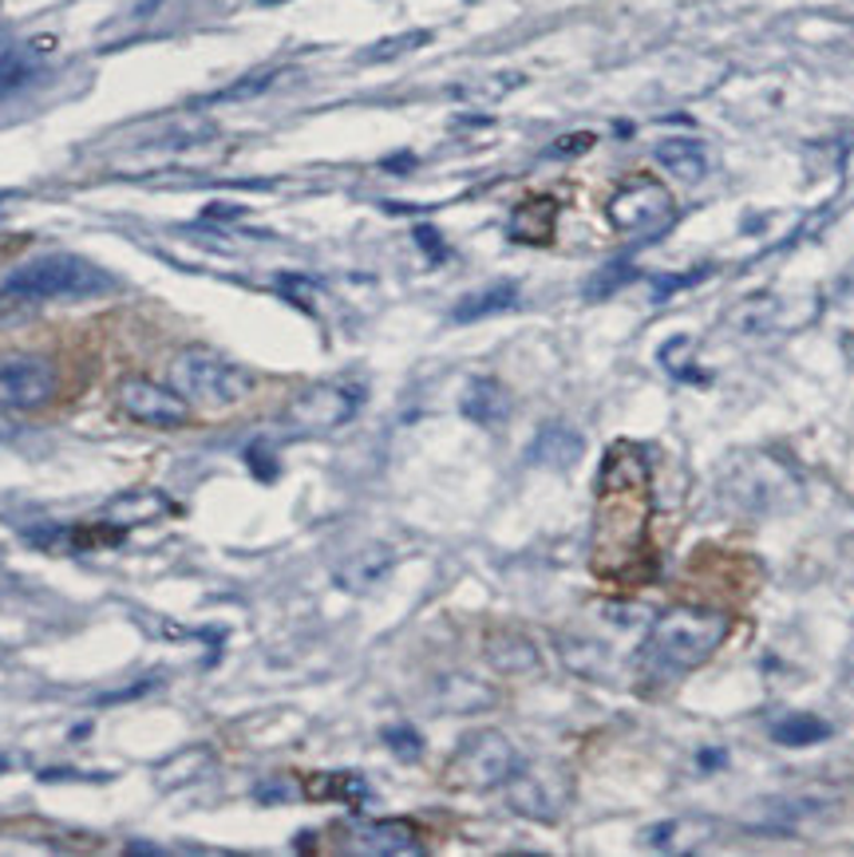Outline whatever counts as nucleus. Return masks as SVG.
Masks as SVG:
<instances>
[{"instance_id":"obj_1","label":"nucleus","mask_w":854,"mask_h":857,"mask_svg":"<svg viewBox=\"0 0 854 857\" xmlns=\"http://www.w3.org/2000/svg\"><path fill=\"white\" fill-rule=\"evenodd\" d=\"M649 462L633 442H613L601 462L598 510H593V573L609 581L641 578L637 565L649 558Z\"/></svg>"},{"instance_id":"obj_2","label":"nucleus","mask_w":854,"mask_h":857,"mask_svg":"<svg viewBox=\"0 0 854 857\" xmlns=\"http://www.w3.org/2000/svg\"><path fill=\"white\" fill-rule=\"evenodd\" d=\"M732 636V613L704 605L664 609L641 644V669L649 676H681L716 656L720 644Z\"/></svg>"},{"instance_id":"obj_3","label":"nucleus","mask_w":854,"mask_h":857,"mask_svg":"<svg viewBox=\"0 0 854 857\" xmlns=\"http://www.w3.org/2000/svg\"><path fill=\"white\" fill-rule=\"evenodd\" d=\"M171 388L202 416H230L254 396V376L210 348H182L171 360Z\"/></svg>"},{"instance_id":"obj_4","label":"nucleus","mask_w":854,"mask_h":857,"mask_svg":"<svg viewBox=\"0 0 854 857\" xmlns=\"http://www.w3.org/2000/svg\"><path fill=\"white\" fill-rule=\"evenodd\" d=\"M4 285L32 300H95L119 289V280L108 269H100L88 257H75V253L32 257L20 269H12V277Z\"/></svg>"},{"instance_id":"obj_5","label":"nucleus","mask_w":854,"mask_h":857,"mask_svg":"<svg viewBox=\"0 0 854 857\" xmlns=\"http://www.w3.org/2000/svg\"><path fill=\"white\" fill-rule=\"evenodd\" d=\"M518 771V751L502 732H475L459 743V751L447 763V786L455 790H495L507 786Z\"/></svg>"},{"instance_id":"obj_6","label":"nucleus","mask_w":854,"mask_h":857,"mask_svg":"<svg viewBox=\"0 0 854 857\" xmlns=\"http://www.w3.org/2000/svg\"><path fill=\"white\" fill-rule=\"evenodd\" d=\"M507 803L515 814L535 822H558L573 803V775L558 763H530L507 778Z\"/></svg>"},{"instance_id":"obj_7","label":"nucleus","mask_w":854,"mask_h":857,"mask_svg":"<svg viewBox=\"0 0 854 857\" xmlns=\"http://www.w3.org/2000/svg\"><path fill=\"white\" fill-rule=\"evenodd\" d=\"M606 217L609 226L621 229V234H637V237H657L673 226L677 206L669 186L657 178H629L626 186L606 202Z\"/></svg>"},{"instance_id":"obj_8","label":"nucleus","mask_w":854,"mask_h":857,"mask_svg":"<svg viewBox=\"0 0 854 857\" xmlns=\"http://www.w3.org/2000/svg\"><path fill=\"white\" fill-rule=\"evenodd\" d=\"M360 388H348V384H313L289 399V407L282 411V427L297 439L301 435H328L360 411Z\"/></svg>"},{"instance_id":"obj_9","label":"nucleus","mask_w":854,"mask_h":857,"mask_svg":"<svg viewBox=\"0 0 854 857\" xmlns=\"http://www.w3.org/2000/svg\"><path fill=\"white\" fill-rule=\"evenodd\" d=\"M724 502L732 510H748V514H772L795 498V482L787 479V470L772 459H755L736 467L720 487Z\"/></svg>"},{"instance_id":"obj_10","label":"nucleus","mask_w":854,"mask_h":857,"mask_svg":"<svg viewBox=\"0 0 854 857\" xmlns=\"http://www.w3.org/2000/svg\"><path fill=\"white\" fill-rule=\"evenodd\" d=\"M60 391V371L48 356H0V411H37Z\"/></svg>"},{"instance_id":"obj_11","label":"nucleus","mask_w":854,"mask_h":857,"mask_svg":"<svg viewBox=\"0 0 854 857\" xmlns=\"http://www.w3.org/2000/svg\"><path fill=\"white\" fill-rule=\"evenodd\" d=\"M115 404L128 419L143 427H159V431H174L191 419V404L174 388H163L146 376H128L115 384Z\"/></svg>"},{"instance_id":"obj_12","label":"nucleus","mask_w":854,"mask_h":857,"mask_svg":"<svg viewBox=\"0 0 854 857\" xmlns=\"http://www.w3.org/2000/svg\"><path fill=\"white\" fill-rule=\"evenodd\" d=\"M337 849L356 857H400L419 854V834L416 826L396 818H376V822H348L337 830Z\"/></svg>"},{"instance_id":"obj_13","label":"nucleus","mask_w":854,"mask_h":857,"mask_svg":"<svg viewBox=\"0 0 854 857\" xmlns=\"http://www.w3.org/2000/svg\"><path fill=\"white\" fill-rule=\"evenodd\" d=\"M712 838H716V822L709 818H664L641 834V846L657 849V854H697Z\"/></svg>"},{"instance_id":"obj_14","label":"nucleus","mask_w":854,"mask_h":857,"mask_svg":"<svg viewBox=\"0 0 854 857\" xmlns=\"http://www.w3.org/2000/svg\"><path fill=\"white\" fill-rule=\"evenodd\" d=\"M586 455V439L570 424H546L527 447V462L542 470H570Z\"/></svg>"},{"instance_id":"obj_15","label":"nucleus","mask_w":854,"mask_h":857,"mask_svg":"<svg viewBox=\"0 0 854 857\" xmlns=\"http://www.w3.org/2000/svg\"><path fill=\"white\" fill-rule=\"evenodd\" d=\"M459 411H464V416L471 419L475 427H487V431H495V427H502L510 419V391L502 388L499 379L479 376V379H471V384L464 388Z\"/></svg>"},{"instance_id":"obj_16","label":"nucleus","mask_w":854,"mask_h":857,"mask_svg":"<svg viewBox=\"0 0 854 857\" xmlns=\"http://www.w3.org/2000/svg\"><path fill=\"white\" fill-rule=\"evenodd\" d=\"M392 561H396V553H392L388 545H380V542L360 545V550L348 553V558L337 565V585L348 589V593H364V589L380 585V581L388 578Z\"/></svg>"},{"instance_id":"obj_17","label":"nucleus","mask_w":854,"mask_h":857,"mask_svg":"<svg viewBox=\"0 0 854 857\" xmlns=\"http://www.w3.org/2000/svg\"><path fill=\"white\" fill-rule=\"evenodd\" d=\"M555 226H558V202L546 198V194H535V198L515 206V214L507 222V234L522 245H546L555 237Z\"/></svg>"},{"instance_id":"obj_18","label":"nucleus","mask_w":854,"mask_h":857,"mask_svg":"<svg viewBox=\"0 0 854 857\" xmlns=\"http://www.w3.org/2000/svg\"><path fill=\"white\" fill-rule=\"evenodd\" d=\"M653 159L681 182H700L709 174V151L700 139H664V143H657Z\"/></svg>"},{"instance_id":"obj_19","label":"nucleus","mask_w":854,"mask_h":857,"mask_svg":"<svg viewBox=\"0 0 854 857\" xmlns=\"http://www.w3.org/2000/svg\"><path fill=\"white\" fill-rule=\"evenodd\" d=\"M515 305H518L515 280H495V285H487V289L467 293V297L451 308V320L455 325H475V320H487V316L507 313V308H515Z\"/></svg>"},{"instance_id":"obj_20","label":"nucleus","mask_w":854,"mask_h":857,"mask_svg":"<svg viewBox=\"0 0 854 857\" xmlns=\"http://www.w3.org/2000/svg\"><path fill=\"white\" fill-rule=\"evenodd\" d=\"M487 660L502 676H522V672L538 669V649L535 641L518 636V632H495V636H487Z\"/></svg>"},{"instance_id":"obj_21","label":"nucleus","mask_w":854,"mask_h":857,"mask_svg":"<svg viewBox=\"0 0 854 857\" xmlns=\"http://www.w3.org/2000/svg\"><path fill=\"white\" fill-rule=\"evenodd\" d=\"M171 510L163 490H128V494H119L115 502L108 506V522L111 526H143V522H155Z\"/></svg>"},{"instance_id":"obj_22","label":"nucleus","mask_w":854,"mask_h":857,"mask_svg":"<svg viewBox=\"0 0 854 857\" xmlns=\"http://www.w3.org/2000/svg\"><path fill=\"white\" fill-rule=\"evenodd\" d=\"M436 700L455 715L467 712H482V707L495 704V692L487 684H479L475 676H444L436 684Z\"/></svg>"},{"instance_id":"obj_23","label":"nucleus","mask_w":854,"mask_h":857,"mask_svg":"<svg viewBox=\"0 0 854 857\" xmlns=\"http://www.w3.org/2000/svg\"><path fill=\"white\" fill-rule=\"evenodd\" d=\"M772 739L780 747H815V743H827L831 739V723L819 720L811 712H795L787 720L772 723Z\"/></svg>"},{"instance_id":"obj_24","label":"nucleus","mask_w":854,"mask_h":857,"mask_svg":"<svg viewBox=\"0 0 854 857\" xmlns=\"http://www.w3.org/2000/svg\"><path fill=\"white\" fill-rule=\"evenodd\" d=\"M424 44H431V32H427V28H411V32H400V37L376 40V44L368 48L360 60L364 63H388V60H400V55L416 52V48H424Z\"/></svg>"},{"instance_id":"obj_25","label":"nucleus","mask_w":854,"mask_h":857,"mask_svg":"<svg viewBox=\"0 0 854 857\" xmlns=\"http://www.w3.org/2000/svg\"><path fill=\"white\" fill-rule=\"evenodd\" d=\"M562 656H566V664H570L573 672H582V676L598 680V676H606L609 672V652L593 641H570V636H566Z\"/></svg>"},{"instance_id":"obj_26","label":"nucleus","mask_w":854,"mask_h":857,"mask_svg":"<svg viewBox=\"0 0 854 857\" xmlns=\"http://www.w3.org/2000/svg\"><path fill=\"white\" fill-rule=\"evenodd\" d=\"M633 277H637V269L626 262V257H618V262L601 265V269L593 273L590 280H586V300H606V297H613V293L626 289V285H629Z\"/></svg>"},{"instance_id":"obj_27","label":"nucleus","mask_w":854,"mask_h":857,"mask_svg":"<svg viewBox=\"0 0 854 857\" xmlns=\"http://www.w3.org/2000/svg\"><path fill=\"white\" fill-rule=\"evenodd\" d=\"M32 75H37V60L28 52H17V48H4L0 52V100L24 88Z\"/></svg>"},{"instance_id":"obj_28","label":"nucleus","mask_w":854,"mask_h":857,"mask_svg":"<svg viewBox=\"0 0 854 857\" xmlns=\"http://www.w3.org/2000/svg\"><path fill=\"white\" fill-rule=\"evenodd\" d=\"M305 795L313 798H345V803H360L368 790H364L360 775H321L305 783Z\"/></svg>"},{"instance_id":"obj_29","label":"nucleus","mask_w":854,"mask_h":857,"mask_svg":"<svg viewBox=\"0 0 854 857\" xmlns=\"http://www.w3.org/2000/svg\"><path fill=\"white\" fill-rule=\"evenodd\" d=\"M37 308H40V300L24 297V293H17V289H9V285H4V289H0V333L28 325V320L37 316Z\"/></svg>"},{"instance_id":"obj_30","label":"nucleus","mask_w":854,"mask_h":857,"mask_svg":"<svg viewBox=\"0 0 854 857\" xmlns=\"http://www.w3.org/2000/svg\"><path fill=\"white\" fill-rule=\"evenodd\" d=\"M380 739L388 743L392 755L404 758V763H416V758L424 755V735H419L416 727H408V723H396V727H384Z\"/></svg>"},{"instance_id":"obj_31","label":"nucleus","mask_w":854,"mask_h":857,"mask_svg":"<svg viewBox=\"0 0 854 857\" xmlns=\"http://www.w3.org/2000/svg\"><path fill=\"white\" fill-rule=\"evenodd\" d=\"M277 80V68H265V72H254L246 75V80H237L230 83V88H222L218 95H210V103H237V100H254V95H262L270 83Z\"/></svg>"},{"instance_id":"obj_32","label":"nucleus","mask_w":854,"mask_h":857,"mask_svg":"<svg viewBox=\"0 0 854 857\" xmlns=\"http://www.w3.org/2000/svg\"><path fill=\"white\" fill-rule=\"evenodd\" d=\"M709 265H700V269H689V273H669V277H653V305H664L669 297H677L681 289L689 285H700V280L709 277Z\"/></svg>"},{"instance_id":"obj_33","label":"nucleus","mask_w":854,"mask_h":857,"mask_svg":"<svg viewBox=\"0 0 854 857\" xmlns=\"http://www.w3.org/2000/svg\"><path fill=\"white\" fill-rule=\"evenodd\" d=\"M277 285H282V293L293 300V305L313 308V297H317V285H313L309 277H293V273H289V277H282V280H277Z\"/></svg>"},{"instance_id":"obj_34","label":"nucleus","mask_w":854,"mask_h":857,"mask_svg":"<svg viewBox=\"0 0 854 857\" xmlns=\"http://www.w3.org/2000/svg\"><path fill=\"white\" fill-rule=\"evenodd\" d=\"M246 467L254 470L262 482L277 479V462H273V455H270V447H265V442H254V447H246Z\"/></svg>"},{"instance_id":"obj_35","label":"nucleus","mask_w":854,"mask_h":857,"mask_svg":"<svg viewBox=\"0 0 854 857\" xmlns=\"http://www.w3.org/2000/svg\"><path fill=\"white\" fill-rule=\"evenodd\" d=\"M411 237H416V245L427 253V257H431V262H444V257H447V242H444V234H439L436 226H416V229H411Z\"/></svg>"},{"instance_id":"obj_36","label":"nucleus","mask_w":854,"mask_h":857,"mask_svg":"<svg viewBox=\"0 0 854 857\" xmlns=\"http://www.w3.org/2000/svg\"><path fill=\"white\" fill-rule=\"evenodd\" d=\"M593 146V135L590 131H578V135H562L555 146H550V154L555 159H566V154H586Z\"/></svg>"},{"instance_id":"obj_37","label":"nucleus","mask_w":854,"mask_h":857,"mask_svg":"<svg viewBox=\"0 0 854 857\" xmlns=\"http://www.w3.org/2000/svg\"><path fill=\"white\" fill-rule=\"evenodd\" d=\"M384 171H392V174H404V171H411L416 166V154H392V159H384Z\"/></svg>"},{"instance_id":"obj_38","label":"nucleus","mask_w":854,"mask_h":857,"mask_svg":"<svg viewBox=\"0 0 854 857\" xmlns=\"http://www.w3.org/2000/svg\"><path fill=\"white\" fill-rule=\"evenodd\" d=\"M246 210L242 206H226V202H214V206H206V217H242Z\"/></svg>"},{"instance_id":"obj_39","label":"nucleus","mask_w":854,"mask_h":857,"mask_svg":"<svg viewBox=\"0 0 854 857\" xmlns=\"http://www.w3.org/2000/svg\"><path fill=\"white\" fill-rule=\"evenodd\" d=\"M724 763V751H704L700 755V771H712V767H720Z\"/></svg>"},{"instance_id":"obj_40","label":"nucleus","mask_w":854,"mask_h":857,"mask_svg":"<svg viewBox=\"0 0 854 857\" xmlns=\"http://www.w3.org/2000/svg\"><path fill=\"white\" fill-rule=\"evenodd\" d=\"M846 669H851V672H854V649H851V656H846Z\"/></svg>"},{"instance_id":"obj_41","label":"nucleus","mask_w":854,"mask_h":857,"mask_svg":"<svg viewBox=\"0 0 854 857\" xmlns=\"http://www.w3.org/2000/svg\"><path fill=\"white\" fill-rule=\"evenodd\" d=\"M257 4H282V0H257Z\"/></svg>"}]
</instances>
